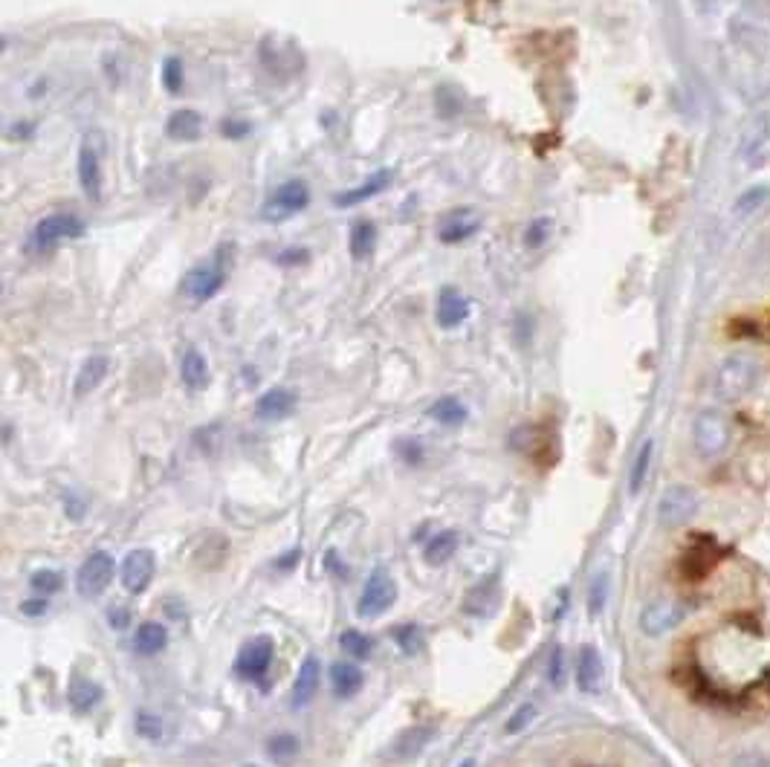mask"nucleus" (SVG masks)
Returning <instances> with one entry per match:
<instances>
[{
    "instance_id": "8",
    "label": "nucleus",
    "mask_w": 770,
    "mask_h": 767,
    "mask_svg": "<svg viewBox=\"0 0 770 767\" xmlns=\"http://www.w3.org/2000/svg\"><path fill=\"white\" fill-rule=\"evenodd\" d=\"M701 501H698V493L687 487V484H678V487H669L658 504V516L660 524L666 527H681L687 524L695 513H698Z\"/></svg>"
},
{
    "instance_id": "22",
    "label": "nucleus",
    "mask_w": 770,
    "mask_h": 767,
    "mask_svg": "<svg viewBox=\"0 0 770 767\" xmlns=\"http://www.w3.org/2000/svg\"><path fill=\"white\" fill-rule=\"evenodd\" d=\"M67 698H70V707H73L76 713H90V710L102 701V686L96 684V681H90V678L76 675V678L70 681Z\"/></svg>"
},
{
    "instance_id": "21",
    "label": "nucleus",
    "mask_w": 770,
    "mask_h": 767,
    "mask_svg": "<svg viewBox=\"0 0 770 767\" xmlns=\"http://www.w3.org/2000/svg\"><path fill=\"white\" fill-rule=\"evenodd\" d=\"M110 371V359L102 357V354H96V357L84 359L82 368H79V374H76V397H84V394H90V391H96L102 380L108 377Z\"/></svg>"
},
{
    "instance_id": "48",
    "label": "nucleus",
    "mask_w": 770,
    "mask_h": 767,
    "mask_svg": "<svg viewBox=\"0 0 770 767\" xmlns=\"http://www.w3.org/2000/svg\"><path fill=\"white\" fill-rule=\"evenodd\" d=\"M238 767H261V765H238Z\"/></svg>"
},
{
    "instance_id": "25",
    "label": "nucleus",
    "mask_w": 770,
    "mask_h": 767,
    "mask_svg": "<svg viewBox=\"0 0 770 767\" xmlns=\"http://www.w3.org/2000/svg\"><path fill=\"white\" fill-rule=\"evenodd\" d=\"M203 128V119L197 110H174L165 122V134L171 139H197Z\"/></svg>"
},
{
    "instance_id": "46",
    "label": "nucleus",
    "mask_w": 770,
    "mask_h": 767,
    "mask_svg": "<svg viewBox=\"0 0 770 767\" xmlns=\"http://www.w3.org/2000/svg\"><path fill=\"white\" fill-rule=\"evenodd\" d=\"M299 556H302V550H293L290 556H284V559L278 562V568H281V571H287V568L293 565V559H299Z\"/></svg>"
},
{
    "instance_id": "44",
    "label": "nucleus",
    "mask_w": 770,
    "mask_h": 767,
    "mask_svg": "<svg viewBox=\"0 0 770 767\" xmlns=\"http://www.w3.org/2000/svg\"><path fill=\"white\" fill-rule=\"evenodd\" d=\"M223 134H226V137H235V139L247 137L249 125L247 122H235V119H226V122H223Z\"/></svg>"
},
{
    "instance_id": "39",
    "label": "nucleus",
    "mask_w": 770,
    "mask_h": 767,
    "mask_svg": "<svg viewBox=\"0 0 770 767\" xmlns=\"http://www.w3.org/2000/svg\"><path fill=\"white\" fill-rule=\"evenodd\" d=\"M548 235H550V220L539 218L527 226V235H524V241H527V247L530 249H539L542 244H545V241H548Z\"/></svg>"
},
{
    "instance_id": "42",
    "label": "nucleus",
    "mask_w": 770,
    "mask_h": 767,
    "mask_svg": "<svg viewBox=\"0 0 770 767\" xmlns=\"http://www.w3.org/2000/svg\"><path fill=\"white\" fill-rule=\"evenodd\" d=\"M730 767H770V762L768 756L759 753V750H744V753H739V756L730 762Z\"/></svg>"
},
{
    "instance_id": "26",
    "label": "nucleus",
    "mask_w": 770,
    "mask_h": 767,
    "mask_svg": "<svg viewBox=\"0 0 770 767\" xmlns=\"http://www.w3.org/2000/svg\"><path fill=\"white\" fill-rule=\"evenodd\" d=\"M348 247H351V258H354V261H365V258L377 249V226H374L371 220H357V223L351 226Z\"/></svg>"
},
{
    "instance_id": "7",
    "label": "nucleus",
    "mask_w": 770,
    "mask_h": 767,
    "mask_svg": "<svg viewBox=\"0 0 770 767\" xmlns=\"http://www.w3.org/2000/svg\"><path fill=\"white\" fill-rule=\"evenodd\" d=\"M756 385V365L750 359H727L718 371V380H715V391L727 400V403H736L739 397H744L750 388Z\"/></svg>"
},
{
    "instance_id": "10",
    "label": "nucleus",
    "mask_w": 770,
    "mask_h": 767,
    "mask_svg": "<svg viewBox=\"0 0 770 767\" xmlns=\"http://www.w3.org/2000/svg\"><path fill=\"white\" fill-rule=\"evenodd\" d=\"M154 571H157V559H154L151 550H131L125 556V562H122V585H125V591L128 594H142L151 585Z\"/></svg>"
},
{
    "instance_id": "5",
    "label": "nucleus",
    "mask_w": 770,
    "mask_h": 767,
    "mask_svg": "<svg viewBox=\"0 0 770 767\" xmlns=\"http://www.w3.org/2000/svg\"><path fill=\"white\" fill-rule=\"evenodd\" d=\"M226 278H229L226 261H223V255H215L209 264H203V267H194L192 273L186 275V281H183V290L192 296L194 302H209V299H215L220 290H223Z\"/></svg>"
},
{
    "instance_id": "36",
    "label": "nucleus",
    "mask_w": 770,
    "mask_h": 767,
    "mask_svg": "<svg viewBox=\"0 0 770 767\" xmlns=\"http://www.w3.org/2000/svg\"><path fill=\"white\" fill-rule=\"evenodd\" d=\"M134 724H137V733L142 736V739H148V741L163 739V718H160V715L137 713Z\"/></svg>"
},
{
    "instance_id": "16",
    "label": "nucleus",
    "mask_w": 770,
    "mask_h": 767,
    "mask_svg": "<svg viewBox=\"0 0 770 767\" xmlns=\"http://www.w3.org/2000/svg\"><path fill=\"white\" fill-rule=\"evenodd\" d=\"M319 684H322V663L307 655L304 663L299 666V675H296V684H293V707H307L316 692H319Z\"/></svg>"
},
{
    "instance_id": "24",
    "label": "nucleus",
    "mask_w": 770,
    "mask_h": 767,
    "mask_svg": "<svg viewBox=\"0 0 770 767\" xmlns=\"http://www.w3.org/2000/svg\"><path fill=\"white\" fill-rule=\"evenodd\" d=\"M180 380L186 388H192V391H200V388H206L209 383V365H206V357L200 354V351H194L189 348L183 359H180Z\"/></svg>"
},
{
    "instance_id": "40",
    "label": "nucleus",
    "mask_w": 770,
    "mask_h": 767,
    "mask_svg": "<svg viewBox=\"0 0 770 767\" xmlns=\"http://www.w3.org/2000/svg\"><path fill=\"white\" fill-rule=\"evenodd\" d=\"M397 455L409 466L420 464L423 461V446H420V440H400L397 443Z\"/></svg>"
},
{
    "instance_id": "30",
    "label": "nucleus",
    "mask_w": 770,
    "mask_h": 767,
    "mask_svg": "<svg viewBox=\"0 0 770 767\" xmlns=\"http://www.w3.org/2000/svg\"><path fill=\"white\" fill-rule=\"evenodd\" d=\"M339 646H342V652H345V655H351L354 660H368L371 658V652H374V643H371V637H365V634H362V631H357V629L342 631V637H339Z\"/></svg>"
},
{
    "instance_id": "12",
    "label": "nucleus",
    "mask_w": 770,
    "mask_h": 767,
    "mask_svg": "<svg viewBox=\"0 0 770 767\" xmlns=\"http://www.w3.org/2000/svg\"><path fill=\"white\" fill-rule=\"evenodd\" d=\"M715 562H718V545H715L710 536H701V539H695L689 550L684 553V559H681V574L692 579V582H698V579H704V576L710 574L715 568Z\"/></svg>"
},
{
    "instance_id": "35",
    "label": "nucleus",
    "mask_w": 770,
    "mask_h": 767,
    "mask_svg": "<svg viewBox=\"0 0 770 767\" xmlns=\"http://www.w3.org/2000/svg\"><path fill=\"white\" fill-rule=\"evenodd\" d=\"M605 600H608V574L603 571L600 576H594L591 591H588V611H591V617H597L603 611Z\"/></svg>"
},
{
    "instance_id": "33",
    "label": "nucleus",
    "mask_w": 770,
    "mask_h": 767,
    "mask_svg": "<svg viewBox=\"0 0 770 767\" xmlns=\"http://www.w3.org/2000/svg\"><path fill=\"white\" fill-rule=\"evenodd\" d=\"M394 640H397V646L406 652V655H420L423 652V634L417 626H400V629H394Z\"/></svg>"
},
{
    "instance_id": "4",
    "label": "nucleus",
    "mask_w": 770,
    "mask_h": 767,
    "mask_svg": "<svg viewBox=\"0 0 770 767\" xmlns=\"http://www.w3.org/2000/svg\"><path fill=\"white\" fill-rule=\"evenodd\" d=\"M692 435H695L698 455L713 461L718 455H724V449L730 443V426H727V420L718 411H704V414H698Z\"/></svg>"
},
{
    "instance_id": "23",
    "label": "nucleus",
    "mask_w": 770,
    "mask_h": 767,
    "mask_svg": "<svg viewBox=\"0 0 770 767\" xmlns=\"http://www.w3.org/2000/svg\"><path fill=\"white\" fill-rule=\"evenodd\" d=\"M461 545V533L458 530H440L429 539V545L423 548V559L429 565H443L455 556V550Z\"/></svg>"
},
{
    "instance_id": "28",
    "label": "nucleus",
    "mask_w": 770,
    "mask_h": 767,
    "mask_svg": "<svg viewBox=\"0 0 770 767\" xmlns=\"http://www.w3.org/2000/svg\"><path fill=\"white\" fill-rule=\"evenodd\" d=\"M429 417L438 420L440 426H461L467 420V406L458 397H440L438 403L429 406Z\"/></svg>"
},
{
    "instance_id": "17",
    "label": "nucleus",
    "mask_w": 770,
    "mask_h": 767,
    "mask_svg": "<svg viewBox=\"0 0 770 767\" xmlns=\"http://www.w3.org/2000/svg\"><path fill=\"white\" fill-rule=\"evenodd\" d=\"M293 409H296V394L290 388H270L255 403V414L261 420H284L293 414Z\"/></svg>"
},
{
    "instance_id": "13",
    "label": "nucleus",
    "mask_w": 770,
    "mask_h": 767,
    "mask_svg": "<svg viewBox=\"0 0 770 767\" xmlns=\"http://www.w3.org/2000/svg\"><path fill=\"white\" fill-rule=\"evenodd\" d=\"M469 313H472V304H469V299L461 290H455V287H443L440 290L438 304H435V319H438L440 328H461L469 319Z\"/></svg>"
},
{
    "instance_id": "43",
    "label": "nucleus",
    "mask_w": 770,
    "mask_h": 767,
    "mask_svg": "<svg viewBox=\"0 0 770 767\" xmlns=\"http://www.w3.org/2000/svg\"><path fill=\"white\" fill-rule=\"evenodd\" d=\"M47 608H50L47 600H24V603H21V614H24V617H44Z\"/></svg>"
},
{
    "instance_id": "15",
    "label": "nucleus",
    "mask_w": 770,
    "mask_h": 767,
    "mask_svg": "<svg viewBox=\"0 0 770 767\" xmlns=\"http://www.w3.org/2000/svg\"><path fill=\"white\" fill-rule=\"evenodd\" d=\"M102 160L96 154V148L90 142H84L79 148V183H82V192L90 197V200H102Z\"/></svg>"
},
{
    "instance_id": "11",
    "label": "nucleus",
    "mask_w": 770,
    "mask_h": 767,
    "mask_svg": "<svg viewBox=\"0 0 770 767\" xmlns=\"http://www.w3.org/2000/svg\"><path fill=\"white\" fill-rule=\"evenodd\" d=\"M681 620H684V608L681 605L669 603V600H658V603H649L640 611V631L646 637H660V634L675 629Z\"/></svg>"
},
{
    "instance_id": "38",
    "label": "nucleus",
    "mask_w": 770,
    "mask_h": 767,
    "mask_svg": "<svg viewBox=\"0 0 770 767\" xmlns=\"http://www.w3.org/2000/svg\"><path fill=\"white\" fill-rule=\"evenodd\" d=\"M533 715H536V707H533V704H522L516 713L510 715V721H507L504 733H507V736H516V733H522L524 727L533 721Z\"/></svg>"
},
{
    "instance_id": "20",
    "label": "nucleus",
    "mask_w": 770,
    "mask_h": 767,
    "mask_svg": "<svg viewBox=\"0 0 770 767\" xmlns=\"http://www.w3.org/2000/svg\"><path fill=\"white\" fill-rule=\"evenodd\" d=\"M438 736V730L435 727H423V724H414L409 730H403L397 741H394V747H391V756L394 759H412L417 756L429 741Z\"/></svg>"
},
{
    "instance_id": "41",
    "label": "nucleus",
    "mask_w": 770,
    "mask_h": 767,
    "mask_svg": "<svg viewBox=\"0 0 770 767\" xmlns=\"http://www.w3.org/2000/svg\"><path fill=\"white\" fill-rule=\"evenodd\" d=\"M548 678L550 684H562V678H565V652H562V646H556L553 649V655H550L548 663Z\"/></svg>"
},
{
    "instance_id": "9",
    "label": "nucleus",
    "mask_w": 770,
    "mask_h": 767,
    "mask_svg": "<svg viewBox=\"0 0 770 767\" xmlns=\"http://www.w3.org/2000/svg\"><path fill=\"white\" fill-rule=\"evenodd\" d=\"M275 655V643L273 637H252L247 646L241 649V655L235 660V675L244 678V681H255V678H264V672L270 669Z\"/></svg>"
},
{
    "instance_id": "3",
    "label": "nucleus",
    "mask_w": 770,
    "mask_h": 767,
    "mask_svg": "<svg viewBox=\"0 0 770 767\" xmlns=\"http://www.w3.org/2000/svg\"><path fill=\"white\" fill-rule=\"evenodd\" d=\"M394 600H397V585H394L391 574L385 568H374L368 582H365V588H362V594H359L357 614L368 617V620L383 617L385 611L394 605Z\"/></svg>"
},
{
    "instance_id": "18",
    "label": "nucleus",
    "mask_w": 770,
    "mask_h": 767,
    "mask_svg": "<svg viewBox=\"0 0 770 767\" xmlns=\"http://www.w3.org/2000/svg\"><path fill=\"white\" fill-rule=\"evenodd\" d=\"M391 186V171H377V174H371L365 183H359L354 189H348V192H339L333 197V203L339 206V209H345V206H359V203H365V200H371V197H377V194H383L385 189Z\"/></svg>"
},
{
    "instance_id": "1",
    "label": "nucleus",
    "mask_w": 770,
    "mask_h": 767,
    "mask_svg": "<svg viewBox=\"0 0 770 767\" xmlns=\"http://www.w3.org/2000/svg\"><path fill=\"white\" fill-rule=\"evenodd\" d=\"M84 235V220L76 212H53L44 220L35 223L29 244L38 252H53L64 241H76Z\"/></svg>"
},
{
    "instance_id": "29",
    "label": "nucleus",
    "mask_w": 770,
    "mask_h": 767,
    "mask_svg": "<svg viewBox=\"0 0 770 767\" xmlns=\"http://www.w3.org/2000/svg\"><path fill=\"white\" fill-rule=\"evenodd\" d=\"M652 455H655V443H652V440H646V443L640 446L637 458H634L632 472H629V493L632 495H637L640 490H643L646 475H649V466H652Z\"/></svg>"
},
{
    "instance_id": "2",
    "label": "nucleus",
    "mask_w": 770,
    "mask_h": 767,
    "mask_svg": "<svg viewBox=\"0 0 770 767\" xmlns=\"http://www.w3.org/2000/svg\"><path fill=\"white\" fill-rule=\"evenodd\" d=\"M310 206V189L302 180H287L275 189L261 209V218L270 223H281V220L296 218L299 212H304Z\"/></svg>"
},
{
    "instance_id": "37",
    "label": "nucleus",
    "mask_w": 770,
    "mask_h": 767,
    "mask_svg": "<svg viewBox=\"0 0 770 767\" xmlns=\"http://www.w3.org/2000/svg\"><path fill=\"white\" fill-rule=\"evenodd\" d=\"M299 753V741L293 739V736H275L270 741V756L278 759V762H287V759H293Z\"/></svg>"
},
{
    "instance_id": "47",
    "label": "nucleus",
    "mask_w": 770,
    "mask_h": 767,
    "mask_svg": "<svg viewBox=\"0 0 770 767\" xmlns=\"http://www.w3.org/2000/svg\"><path fill=\"white\" fill-rule=\"evenodd\" d=\"M461 767H475V762H472V759H467V762H464V765H461Z\"/></svg>"
},
{
    "instance_id": "6",
    "label": "nucleus",
    "mask_w": 770,
    "mask_h": 767,
    "mask_svg": "<svg viewBox=\"0 0 770 767\" xmlns=\"http://www.w3.org/2000/svg\"><path fill=\"white\" fill-rule=\"evenodd\" d=\"M110 579H113V556L105 550H96L84 559V565L76 574V588L84 600H96L108 591Z\"/></svg>"
},
{
    "instance_id": "27",
    "label": "nucleus",
    "mask_w": 770,
    "mask_h": 767,
    "mask_svg": "<svg viewBox=\"0 0 770 767\" xmlns=\"http://www.w3.org/2000/svg\"><path fill=\"white\" fill-rule=\"evenodd\" d=\"M165 643H168V631L160 623H142L134 634V652L137 655H145V658H151V655H157L160 649H165Z\"/></svg>"
},
{
    "instance_id": "31",
    "label": "nucleus",
    "mask_w": 770,
    "mask_h": 767,
    "mask_svg": "<svg viewBox=\"0 0 770 767\" xmlns=\"http://www.w3.org/2000/svg\"><path fill=\"white\" fill-rule=\"evenodd\" d=\"M478 218H458V220H449L443 229H440V241L443 244H461V241H467L472 238L475 232H478Z\"/></svg>"
},
{
    "instance_id": "45",
    "label": "nucleus",
    "mask_w": 770,
    "mask_h": 767,
    "mask_svg": "<svg viewBox=\"0 0 770 767\" xmlns=\"http://www.w3.org/2000/svg\"><path fill=\"white\" fill-rule=\"evenodd\" d=\"M108 623L113 629H125L128 626V611L122 608V605H116V608H110L108 611Z\"/></svg>"
},
{
    "instance_id": "19",
    "label": "nucleus",
    "mask_w": 770,
    "mask_h": 767,
    "mask_svg": "<svg viewBox=\"0 0 770 767\" xmlns=\"http://www.w3.org/2000/svg\"><path fill=\"white\" fill-rule=\"evenodd\" d=\"M365 684V675L359 669L357 663L351 660H339L330 666V686H333V695L336 698H354L359 689Z\"/></svg>"
},
{
    "instance_id": "34",
    "label": "nucleus",
    "mask_w": 770,
    "mask_h": 767,
    "mask_svg": "<svg viewBox=\"0 0 770 767\" xmlns=\"http://www.w3.org/2000/svg\"><path fill=\"white\" fill-rule=\"evenodd\" d=\"M29 585H32L38 594H44V597H47V594L61 591L64 579H61V574H58V571H53V568H44V571H35V574H32Z\"/></svg>"
},
{
    "instance_id": "14",
    "label": "nucleus",
    "mask_w": 770,
    "mask_h": 767,
    "mask_svg": "<svg viewBox=\"0 0 770 767\" xmlns=\"http://www.w3.org/2000/svg\"><path fill=\"white\" fill-rule=\"evenodd\" d=\"M605 666L594 646H582L577 660V686L585 695H597L603 689Z\"/></svg>"
},
{
    "instance_id": "32",
    "label": "nucleus",
    "mask_w": 770,
    "mask_h": 767,
    "mask_svg": "<svg viewBox=\"0 0 770 767\" xmlns=\"http://www.w3.org/2000/svg\"><path fill=\"white\" fill-rule=\"evenodd\" d=\"M160 79H163V87L168 93H180V90H183L186 73H183V61H180L177 55H168V58H165Z\"/></svg>"
}]
</instances>
